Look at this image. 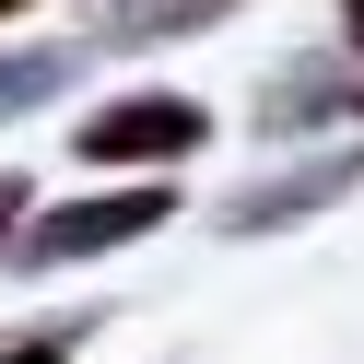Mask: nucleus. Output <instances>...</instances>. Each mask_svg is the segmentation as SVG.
I'll use <instances>...</instances> for the list:
<instances>
[{"label": "nucleus", "instance_id": "nucleus-8", "mask_svg": "<svg viewBox=\"0 0 364 364\" xmlns=\"http://www.w3.org/2000/svg\"><path fill=\"white\" fill-rule=\"evenodd\" d=\"M341 36H353V48H364V0H341Z\"/></svg>", "mask_w": 364, "mask_h": 364}, {"label": "nucleus", "instance_id": "nucleus-1", "mask_svg": "<svg viewBox=\"0 0 364 364\" xmlns=\"http://www.w3.org/2000/svg\"><path fill=\"white\" fill-rule=\"evenodd\" d=\"M153 223H176V188H106V200H59V212H24V235H12V270H82L106 259V247L153 235Z\"/></svg>", "mask_w": 364, "mask_h": 364}, {"label": "nucleus", "instance_id": "nucleus-3", "mask_svg": "<svg viewBox=\"0 0 364 364\" xmlns=\"http://www.w3.org/2000/svg\"><path fill=\"white\" fill-rule=\"evenodd\" d=\"M353 188H364V141H329V153H306V165L235 188L223 200V235H282V223H306V212H341Z\"/></svg>", "mask_w": 364, "mask_h": 364}, {"label": "nucleus", "instance_id": "nucleus-2", "mask_svg": "<svg viewBox=\"0 0 364 364\" xmlns=\"http://www.w3.org/2000/svg\"><path fill=\"white\" fill-rule=\"evenodd\" d=\"M71 141H82V165H188V153L212 141V106L200 95H118V106H95Z\"/></svg>", "mask_w": 364, "mask_h": 364}, {"label": "nucleus", "instance_id": "nucleus-4", "mask_svg": "<svg viewBox=\"0 0 364 364\" xmlns=\"http://www.w3.org/2000/svg\"><path fill=\"white\" fill-rule=\"evenodd\" d=\"M235 0H106L95 12V36L106 48H153V36H212Z\"/></svg>", "mask_w": 364, "mask_h": 364}, {"label": "nucleus", "instance_id": "nucleus-9", "mask_svg": "<svg viewBox=\"0 0 364 364\" xmlns=\"http://www.w3.org/2000/svg\"><path fill=\"white\" fill-rule=\"evenodd\" d=\"M12 12H36V0H0V24H12Z\"/></svg>", "mask_w": 364, "mask_h": 364}, {"label": "nucleus", "instance_id": "nucleus-10", "mask_svg": "<svg viewBox=\"0 0 364 364\" xmlns=\"http://www.w3.org/2000/svg\"><path fill=\"white\" fill-rule=\"evenodd\" d=\"M353 118H364V82H353Z\"/></svg>", "mask_w": 364, "mask_h": 364}, {"label": "nucleus", "instance_id": "nucleus-5", "mask_svg": "<svg viewBox=\"0 0 364 364\" xmlns=\"http://www.w3.org/2000/svg\"><path fill=\"white\" fill-rule=\"evenodd\" d=\"M71 71H82V48H0V118H36Z\"/></svg>", "mask_w": 364, "mask_h": 364}, {"label": "nucleus", "instance_id": "nucleus-6", "mask_svg": "<svg viewBox=\"0 0 364 364\" xmlns=\"http://www.w3.org/2000/svg\"><path fill=\"white\" fill-rule=\"evenodd\" d=\"M24 235V176H0V247Z\"/></svg>", "mask_w": 364, "mask_h": 364}, {"label": "nucleus", "instance_id": "nucleus-7", "mask_svg": "<svg viewBox=\"0 0 364 364\" xmlns=\"http://www.w3.org/2000/svg\"><path fill=\"white\" fill-rule=\"evenodd\" d=\"M0 364H71V353H59V341H24V353H0Z\"/></svg>", "mask_w": 364, "mask_h": 364}]
</instances>
